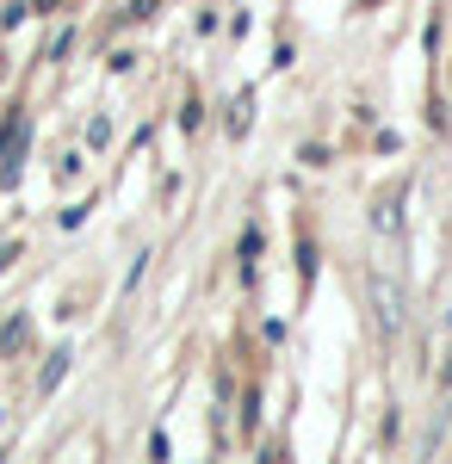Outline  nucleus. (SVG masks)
I'll return each mask as SVG.
<instances>
[{
  "label": "nucleus",
  "mask_w": 452,
  "mask_h": 464,
  "mask_svg": "<svg viewBox=\"0 0 452 464\" xmlns=\"http://www.w3.org/2000/svg\"><path fill=\"white\" fill-rule=\"evenodd\" d=\"M19 149H25V118H13V124H6V143H0V161L13 168V161H19Z\"/></svg>",
  "instance_id": "obj_1"
},
{
  "label": "nucleus",
  "mask_w": 452,
  "mask_h": 464,
  "mask_svg": "<svg viewBox=\"0 0 452 464\" xmlns=\"http://www.w3.org/2000/svg\"><path fill=\"white\" fill-rule=\"evenodd\" d=\"M25 334H32V328H25V316H19V322H6V334H0V347H6V353H19V347H25Z\"/></svg>",
  "instance_id": "obj_2"
}]
</instances>
